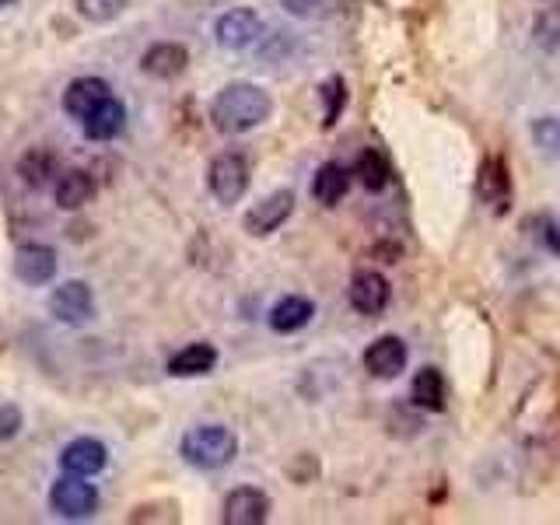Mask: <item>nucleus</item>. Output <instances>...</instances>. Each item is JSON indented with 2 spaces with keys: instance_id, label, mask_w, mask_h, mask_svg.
Wrapping results in <instances>:
<instances>
[{
  "instance_id": "20",
  "label": "nucleus",
  "mask_w": 560,
  "mask_h": 525,
  "mask_svg": "<svg viewBox=\"0 0 560 525\" xmlns=\"http://www.w3.org/2000/svg\"><path fill=\"white\" fill-rule=\"evenodd\" d=\"M312 315H315V305L308 302V298L288 294L270 308V329L273 332H298V329H305L312 323Z\"/></svg>"
},
{
  "instance_id": "18",
  "label": "nucleus",
  "mask_w": 560,
  "mask_h": 525,
  "mask_svg": "<svg viewBox=\"0 0 560 525\" xmlns=\"http://www.w3.org/2000/svg\"><path fill=\"white\" fill-rule=\"evenodd\" d=\"M218 364V350L210 343H189L179 354L168 358V375L175 378H197V375H210Z\"/></svg>"
},
{
  "instance_id": "17",
  "label": "nucleus",
  "mask_w": 560,
  "mask_h": 525,
  "mask_svg": "<svg viewBox=\"0 0 560 525\" xmlns=\"http://www.w3.org/2000/svg\"><path fill=\"white\" fill-rule=\"evenodd\" d=\"M18 175H22L25 186L46 189V186L57 183L60 162H57V154H52L49 148H28L22 158H18Z\"/></svg>"
},
{
  "instance_id": "25",
  "label": "nucleus",
  "mask_w": 560,
  "mask_h": 525,
  "mask_svg": "<svg viewBox=\"0 0 560 525\" xmlns=\"http://www.w3.org/2000/svg\"><path fill=\"white\" fill-rule=\"evenodd\" d=\"M78 11L88 22L105 25V22H116V18L127 11V0H78Z\"/></svg>"
},
{
  "instance_id": "12",
  "label": "nucleus",
  "mask_w": 560,
  "mask_h": 525,
  "mask_svg": "<svg viewBox=\"0 0 560 525\" xmlns=\"http://www.w3.org/2000/svg\"><path fill=\"white\" fill-rule=\"evenodd\" d=\"M109 463V452L98 442V438H74L70 445L60 452V466L67 472H78V477H95Z\"/></svg>"
},
{
  "instance_id": "21",
  "label": "nucleus",
  "mask_w": 560,
  "mask_h": 525,
  "mask_svg": "<svg viewBox=\"0 0 560 525\" xmlns=\"http://www.w3.org/2000/svg\"><path fill=\"white\" fill-rule=\"evenodd\" d=\"M410 399L413 407L420 410H431V413H442L445 410V378L438 368H420L413 375V385H410Z\"/></svg>"
},
{
  "instance_id": "9",
  "label": "nucleus",
  "mask_w": 560,
  "mask_h": 525,
  "mask_svg": "<svg viewBox=\"0 0 560 525\" xmlns=\"http://www.w3.org/2000/svg\"><path fill=\"white\" fill-rule=\"evenodd\" d=\"M214 35H218V46L224 49H249L262 35V22L253 8H232L218 18Z\"/></svg>"
},
{
  "instance_id": "16",
  "label": "nucleus",
  "mask_w": 560,
  "mask_h": 525,
  "mask_svg": "<svg viewBox=\"0 0 560 525\" xmlns=\"http://www.w3.org/2000/svg\"><path fill=\"white\" fill-rule=\"evenodd\" d=\"M95 197V179L84 168H67L52 183V203L60 210H81L84 203H92Z\"/></svg>"
},
{
  "instance_id": "30",
  "label": "nucleus",
  "mask_w": 560,
  "mask_h": 525,
  "mask_svg": "<svg viewBox=\"0 0 560 525\" xmlns=\"http://www.w3.org/2000/svg\"><path fill=\"white\" fill-rule=\"evenodd\" d=\"M280 4H284V11L294 18H323L329 0H280Z\"/></svg>"
},
{
  "instance_id": "8",
  "label": "nucleus",
  "mask_w": 560,
  "mask_h": 525,
  "mask_svg": "<svg viewBox=\"0 0 560 525\" xmlns=\"http://www.w3.org/2000/svg\"><path fill=\"white\" fill-rule=\"evenodd\" d=\"M347 298L361 315H382L393 302V288L378 270H358L354 277H350Z\"/></svg>"
},
{
  "instance_id": "23",
  "label": "nucleus",
  "mask_w": 560,
  "mask_h": 525,
  "mask_svg": "<svg viewBox=\"0 0 560 525\" xmlns=\"http://www.w3.org/2000/svg\"><path fill=\"white\" fill-rule=\"evenodd\" d=\"M354 175H358V183H361L364 189L378 192V189L389 186V175H393V168H389V158H385L378 148H368V151H361V154H358V162H354Z\"/></svg>"
},
{
  "instance_id": "32",
  "label": "nucleus",
  "mask_w": 560,
  "mask_h": 525,
  "mask_svg": "<svg viewBox=\"0 0 560 525\" xmlns=\"http://www.w3.org/2000/svg\"><path fill=\"white\" fill-rule=\"evenodd\" d=\"M8 4H14V0H0V8H8Z\"/></svg>"
},
{
  "instance_id": "3",
  "label": "nucleus",
  "mask_w": 560,
  "mask_h": 525,
  "mask_svg": "<svg viewBox=\"0 0 560 525\" xmlns=\"http://www.w3.org/2000/svg\"><path fill=\"white\" fill-rule=\"evenodd\" d=\"M49 508H52V515H60L67 522L92 518L98 512V490L95 483H88V477L67 472V477H60L49 487Z\"/></svg>"
},
{
  "instance_id": "27",
  "label": "nucleus",
  "mask_w": 560,
  "mask_h": 525,
  "mask_svg": "<svg viewBox=\"0 0 560 525\" xmlns=\"http://www.w3.org/2000/svg\"><path fill=\"white\" fill-rule=\"evenodd\" d=\"M323 98H326V127H332V122L340 119V109L347 105V88H343V78H329L323 84Z\"/></svg>"
},
{
  "instance_id": "14",
  "label": "nucleus",
  "mask_w": 560,
  "mask_h": 525,
  "mask_svg": "<svg viewBox=\"0 0 560 525\" xmlns=\"http://www.w3.org/2000/svg\"><path fill=\"white\" fill-rule=\"evenodd\" d=\"M109 95H113V88L102 78H78V81H70L63 92V113H70L74 119H88Z\"/></svg>"
},
{
  "instance_id": "1",
  "label": "nucleus",
  "mask_w": 560,
  "mask_h": 525,
  "mask_svg": "<svg viewBox=\"0 0 560 525\" xmlns=\"http://www.w3.org/2000/svg\"><path fill=\"white\" fill-rule=\"evenodd\" d=\"M270 113H273L270 92L253 81L224 84L214 95V102H210V122H214V130H221L228 137H238V133H249V130L262 127V122L270 119Z\"/></svg>"
},
{
  "instance_id": "26",
  "label": "nucleus",
  "mask_w": 560,
  "mask_h": 525,
  "mask_svg": "<svg viewBox=\"0 0 560 525\" xmlns=\"http://www.w3.org/2000/svg\"><path fill=\"white\" fill-rule=\"evenodd\" d=\"M536 46L542 49H560V8H550V11H542L536 18Z\"/></svg>"
},
{
  "instance_id": "13",
  "label": "nucleus",
  "mask_w": 560,
  "mask_h": 525,
  "mask_svg": "<svg viewBox=\"0 0 560 525\" xmlns=\"http://www.w3.org/2000/svg\"><path fill=\"white\" fill-rule=\"evenodd\" d=\"M407 368V343L399 337H378L364 350V372L375 378H396Z\"/></svg>"
},
{
  "instance_id": "7",
  "label": "nucleus",
  "mask_w": 560,
  "mask_h": 525,
  "mask_svg": "<svg viewBox=\"0 0 560 525\" xmlns=\"http://www.w3.org/2000/svg\"><path fill=\"white\" fill-rule=\"evenodd\" d=\"M294 214V192L291 189H277L270 197H262L249 214H245V232L256 235V238H267L273 235L280 224Z\"/></svg>"
},
{
  "instance_id": "2",
  "label": "nucleus",
  "mask_w": 560,
  "mask_h": 525,
  "mask_svg": "<svg viewBox=\"0 0 560 525\" xmlns=\"http://www.w3.org/2000/svg\"><path fill=\"white\" fill-rule=\"evenodd\" d=\"M179 452L197 469H224L238 455V438L224 424H200L183 434Z\"/></svg>"
},
{
  "instance_id": "24",
  "label": "nucleus",
  "mask_w": 560,
  "mask_h": 525,
  "mask_svg": "<svg viewBox=\"0 0 560 525\" xmlns=\"http://www.w3.org/2000/svg\"><path fill=\"white\" fill-rule=\"evenodd\" d=\"M533 140H536V151L547 154V158H560V119L553 116H542V119H533Z\"/></svg>"
},
{
  "instance_id": "6",
  "label": "nucleus",
  "mask_w": 560,
  "mask_h": 525,
  "mask_svg": "<svg viewBox=\"0 0 560 525\" xmlns=\"http://www.w3.org/2000/svg\"><path fill=\"white\" fill-rule=\"evenodd\" d=\"M477 197L487 203L494 214H508L512 207V172H508L504 158H483L480 175H477Z\"/></svg>"
},
{
  "instance_id": "22",
  "label": "nucleus",
  "mask_w": 560,
  "mask_h": 525,
  "mask_svg": "<svg viewBox=\"0 0 560 525\" xmlns=\"http://www.w3.org/2000/svg\"><path fill=\"white\" fill-rule=\"evenodd\" d=\"M347 186H350V172L340 162H326L312 179V197L319 203H326V207H332L337 200H343Z\"/></svg>"
},
{
  "instance_id": "5",
  "label": "nucleus",
  "mask_w": 560,
  "mask_h": 525,
  "mask_svg": "<svg viewBox=\"0 0 560 525\" xmlns=\"http://www.w3.org/2000/svg\"><path fill=\"white\" fill-rule=\"evenodd\" d=\"M49 312L67 326H84L95 319V294L84 280H67L49 294Z\"/></svg>"
},
{
  "instance_id": "28",
  "label": "nucleus",
  "mask_w": 560,
  "mask_h": 525,
  "mask_svg": "<svg viewBox=\"0 0 560 525\" xmlns=\"http://www.w3.org/2000/svg\"><path fill=\"white\" fill-rule=\"evenodd\" d=\"M25 428V413L22 407H14V402L0 399V442H11V438H18V431Z\"/></svg>"
},
{
  "instance_id": "10",
  "label": "nucleus",
  "mask_w": 560,
  "mask_h": 525,
  "mask_svg": "<svg viewBox=\"0 0 560 525\" xmlns=\"http://www.w3.org/2000/svg\"><path fill=\"white\" fill-rule=\"evenodd\" d=\"M14 277L28 288H43L57 277V249L43 242H28L14 253Z\"/></svg>"
},
{
  "instance_id": "11",
  "label": "nucleus",
  "mask_w": 560,
  "mask_h": 525,
  "mask_svg": "<svg viewBox=\"0 0 560 525\" xmlns=\"http://www.w3.org/2000/svg\"><path fill=\"white\" fill-rule=\"evenodd\" d=\"M267 518H270V498L259 487H235L224 498V512H221L224 525H262Z\"/></svg>"
},
{
  "instance_id": "15",
  "label": "nucleus",
  "mask_w": 560,
  "mask_h": 525,
  "mask_svg": "<svg viewBox=\"0 0 560 525\" xmlns=\"http://www.w3.org/2000/svg\"><path fill=\"white\" fill-rule=\"evenodd\" d=\"M186 67H189V52L179 43H154L144 57H140V70H144L148 78H158V81L179 78Z\"/></svg>"
},
{
  "instance_id": "4",
  "label": "nucleus",
  "mask_w": 560,
  "mask_h": 525,
  "mask_svg": "<svg viewBox=\"0 0 560 525\" xmlns=\"http://www.w3.org/2000/svg\"><path fill=\"white\" fill-rule=\"evenodd\" d=\"M207 186L214 192L218 203H224V207L238 203L245 197V189H249V162H245L238 151L218 154L207 168Z\"/></svg>"
},
{
  "instance_id": "19",
  "label": "nucleus",
  "mask_w": 560,
  "mask_h": 525,
  "mask_svg": "<svg viewBox=\"0 0 560 525\" xmlns=\"http://www.w3.org/2000/svg\"><path fill=\"white\" fill-rule=\"evenodd\" d=\"M81 122H84V133L92 140H113L122 133V127H127V105L109 95L92 116L81 119Z\"/></svg>"
},
{
  "instance_id": "29",
  "label": "nucleus",
  "mask_w": 560,
  "mask_h": 525,
  "mask_svg": "<svg viewBox=\"0 0 560 525\" xmlns=\"http://www.w3.org/2000/svg\"><path fill=\"white\" fill-rule=\"evenodd\" d=\"M130 522H179L175 504H140L130 512Z\"/></svg>"
},
{
  "instance_id": "31",
  "label": "nucleus",
  "mask_w": 560,
  "mask_h": 525,
  "mask_svg": "<svg viewBox=\"0 0 560 525\" xmlns=\"http://www.w3.org/2000/svg\"><path fill=\"white\" fill-rule=\"evenodd\" d=\"M542 238H547V245H550L553 253H560V228H553V224H550L547 232H542Z\"/></svg>"
}]
</instances>
